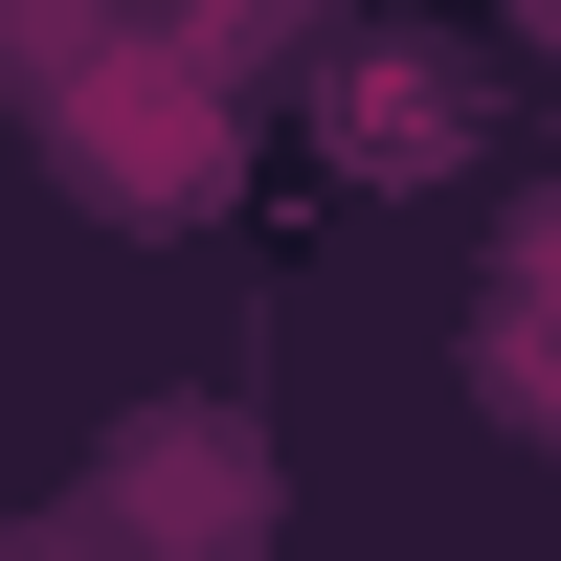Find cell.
<instances>
[{
  "instance_id": "cell-4",
  "label": "cell",
  "mask_w": 561,
  "mask_h": 561,
  "mask_svg": "<svg viewBox=\"0 0 561 561\" xmlns=\"http://www.w3.org/2000/svg\"><path fill=\"white\" fill-rule=\"evenodd\" d=\"M472 404H494L517 449H561V248L494 270V314H472Z\"/></svg>"
},
{
  "instance_id": "cell-2",
  "label": "cell",
  "mask_w": 561,
  "mask_h": 561,
  "mask_svg": "<svg viewBox=\"0 0 561 561\" xmlns=\"http://www.w3.org/2000/svg\"><path fill=\"white\" fill-rule=\"evenodd\" d=\"M337 158L359 180H449V158H472V68H449V45H337Z\"/></svg>"
},
{
  "instance_id": "cell-3",
  "label": "cell",
  "mask_w": 561,
  "mask_h": 561,
  "mask_svg": "<svg viewBox=\"0 0 561 561\" xmlns=\"http://www.w3.org/2000/svg\"><path fill=\"white\" fill-rule=\"evenodd\" d=\"M203 135H225L203 90H180V68H135V90H90V113H68V158H90V203H135V225H180V203L225 180Z\"/></svg>"
},
{
  "instance_id": "cell-1",
  "label": "cell",
  "mask_w": 561,
  "mask_h": 561,
  "mask_svg": "<svg viewBox=\"0 0 561 561\" xmlns=\"http://www.w3.org/2000/svg\"><path fill=\"white\" fill-rule=\"evenodd\" d=\"M113 517L158 539V561H225V539L270 517V449L225 427V404H135V427H113Z\"/></svg>"
}]
</instances>
